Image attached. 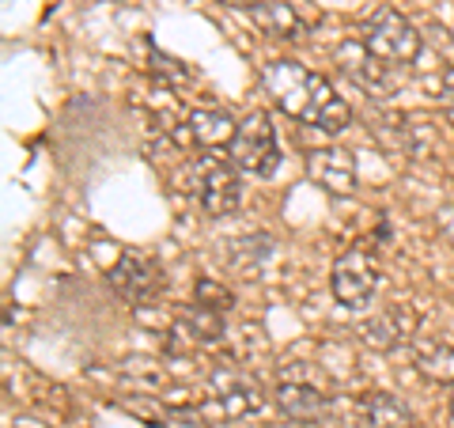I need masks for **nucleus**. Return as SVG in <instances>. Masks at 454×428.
Instances as JSON below:
<instances>
[{
    "label": "nucleus",
    "instance_id": "obj_11",
    "mask_svg": "<svg viewBox=\"0 0 454 428\" xmlns=\"http://www.w3.org/2000/svg\"><path fill=\"white\" fill-rule=\"evenodd\" d=\"M337 61L348 73L352 83H360L372 95H387L390 91V65L364 46V42H340L337 46Z\"/></svg>",
    "mask_w": 454,
    "mask_h": 428
},
{
    "label": "nucleus",
    "instance_id": "obj_8",
    "mask_svg": "<svg viewBox=\"0 0 454 428\" xmlns=\"http://www.w3.org/2000/svg\"><path fill=\"white\" fill-rule=\"evenodd\" d=\"M212 394H216L220 409L227 413V417H250V413H258L265 406V387L262 379L247 372V368H212Z\"/></svg>",
    "mask_w": 454,
    "mask_h": 428
},
{
    "label": "nucleus",
    "instance_id": "obj_7",
    "mask_svg": "<svg viewBox=\"0 0 454 428\" xmlns=\"http://www.w3.org/2000/svg\"><path fill=\"white\" fill-rule=\"evenodd\" d=\"M106 277H110V289L133 307H145L152 299H160V292H163V269L155 266L148 254L125 250Z\"/></svg>",
    "mask_w": 454,
    "mask_h": 428
},
{
    "label": "nucleus",
    "instance_id": "obj_19",
    "mask_svg": "<svg viewBox=\"0 0 454 428\" xmlns=\"http://www.w3.org/2000/svg\"><path fill=\"white\" fill-rule=\"evenodd\" d=\"M125 413H129V417H137V421H145L148 428H160L163 424V409L167 406H160L155 402V398H145V394H133V398H121L118 402Z\"/></svg>",
    "mask_w": 454,
    "mask_h": 428
},
{
    "label": "nucleus",
    "instance_id": "obj_3",
    "mask_svg": "<svg viewBox=\"0 0 454 428\" xmlns=\"http://www.w3.org/2000/svg\"><path fill=\"white\" fill-rule=\"evenodd\" d=\"M231 163L258 178H269L280 167L277 133H273V122H269L265 110H250L243 118V125H239V133L231 140Z\"/></svg>",
    "mask_w": 454,
    "mask_h": 428
},
{
    "label": "nucleus",
    "instance_id": "obj_2",
    "mask_svg": "<svg viewBox=\"0 0 454 428\" xmlns=\"http://www.w3.org/2000/svg\"><path fill=\"white\" fill-rule=\"evenodd\" d=\"M360 42L387 65H413L420 57V31L394 8H375L364 20Z\"/></svg>",
    "mask_w": 454,
    "mask_h": 428
},
{
    "label": "nucleus",
    "instance_id": "obj_1",
    "mask_svg": "<svg viewBox=\"0 0 454 428\" xmlns=\"http://www.w3.org/2000/svg\"><path fill=\"white\" fill-rule=\"evenodd\" d=\"M262 88H265L269 99H273V107H280L288 118L303 122V125H315V130L330 133V137L348 130V122H352L348 103L330 88V80L310 73V68H303L300 61L265 65Z\"/></svg>",
    "mask_w": 454,
    "mask_h": 428
},
{
    "label": "nucleus",
    "instance_id": "obj_17",
    "mask_svg": "<svg viewBox=\"0 0 454 428\" xmlns=\"http://www.w3.org/2000/svg\"><path fill=\"white\" fill-rule=\"evenodd\" d=\"M182 334H186L190 341H197V345H212V341H220L223 337V322L216 311H205V307H190V311H182Z\"/></svg>",
    "mask_w": 454,
    "mask_h": 428
},
{
    "label": "nucleus",
    "instance_id": "obj_9",
    "mask_svg": "<svg viewBox=\"0 0 454 428\" xmlns=\"http://www.w3.org/2000/svg\"><path fill=\"white\" fill-rule=\"evenodd\" d=\"M356 334L364 337L367 349L394 353L397 345L413 341V334H417V311L409 304H390V307H382L375 319H364L356 326Z\"/></svg>",
    "mask_w": 454,
    "mask_h": 428
},
{
    "label": "nucleus",
    "instance_id": "obj_12",
    "mask_svg": "<svg viewBox=\"0 0 454 428\" xmlns=\"http://www.w3.org/2000/svg\"><path fill=\"white\" fill-rule=\"evenodd\" d=\"M186 133L197 148H205V152H216V148H231V140L239 133V125L235 118L227 110H193L190 118H186Z\"/></svg>",
    "mask_w": 454,
    "mask_h": 428
},
{
    "label": "nucleus",
    "instance_id": "obj_4",
    "mask_svg": "<svg viewBox=\"0 0 454 428\" xmlns=\"http://www.w3.org/2000/svg\"><path fill=\"white\" fill-rule=\"evenodd\" d=\"M197 202L212 220L231 217L243 202V182H239V167L220 155H197Z\"/></svg>",
    "mask_w": 454,
    "mask_h": 428
},
{
    "label": "nucleus",
    "instance_id": "obj_14",
    "mask_svg": "<svg viewBox=\"0 0 454 428\" xmlns=\"http://www.w3.org/2000/svg\"><path fill=\"white\" fill-rule=\"evenodd\" d=\"M409 353H413V368L424 379L454 387V345L435 341V337H413L409 341Z\"/></svg>",
    "mask_w": 454,
    "mask_h": 428
},
{
    "label": "nucleus",
    "instance_id": "obj_16",
    "mask_svg": "<svg viewBox=\"0 0 454 428\" xmlns=\"http://www.w3.org/2000/svg\"><path fill=\"white\" fill-rule=\"evenodd\" d=\"M273 254V239L269 235H239L235 242H227V266L239 269V273H254L258 266H265V258Z\"/></svg>",
    "mask_w": 454,
    "mask_h": 428
},
{
    "label": "nucleus",
    "instance_id": "obj_15",
    "mask_svg": "<svg viewBox=\"0 0 454 428\" xmlns=\"http://www.w3.org/2000/svg\"><path fill=\"white\" fill-rule=\"evenodd\" d=\"M250 20H254V27H258V31L273 35V38H288V42H295V38H303V35H307L303 20L295 16V8H292V4H284V0H262L258 8H250Z\"/></svg>",
    "mask_w": 454,
    "mask_h": 428
},
{
    "label": "nucleus",
    "instance_id": "obj_21",
    "mask_svg": "<svg viewBox=\"0 0 454 428\" xmlns=\"http://www.w3.org/2000/svg\"><path fill=\"white\" fill-rule=\"evenodd\" d=\"M439 103H443V118L447 125L454 130V65L443 68V76H439Z\"/></svg>",
    "mask_w": 454,
    "mask_h": 428
},
{
    "label": "nucleus",
    "instance_id": "obj_18",
    "mask_svg": "<svg viewBox=\"0 0 454 428\" xmlns=\"http://www.w3.org/2000/svg\"><path fill=\"white\" fill-rule=\"evenodd\" d=\"M193 299H197V307H205V311H216V315H227V311L235 307V296H231V289H227V284H220L216 277H205V281H197Z\"/></svg>",
    "mask_w": 454,
    "mask_h": 428
},
{
    "label": "nucleus",
    "instance_id": "obj_13",
    "mask_svg": "<svg viewBox=\"0 0 454 428\" xmlns=\"http://www.w3.org/2000/svg\"><path fill=\"white\" fill-rule=\"evenodd\" d=\"M356 417H360V428H413V413L390 391L364 394L356 406Z\"/></svg>",
    "mask_w": 454,
    "mask_h": 428
},
{
    "label": "nucleus",
    "instance_id": "obj_20",
    "mask_svg": "<svg viewBox=\"0 0 454 428\" xmlns=\"http://www.w3.org/2000/svg\"><path fill=\"white\" fill-rule=\"evenodd\" d=\"M160 428H208V421L190 406H167Z\"/></svg>",
    "mask_w": 454,
    "mask_h": 428
},
{
    "label": "nucleus",
    "instance_id": "obj_5",
    "mask_svg": "<svg viewBox=\"0 0 454 428\" xmlns=\"http://www.w3.org/2000/svg\"><path fill=\"white\" fill-rule=\"evenodd\" d=\"M330 289H333V299L340 307L348 311H360L375 299L379 292V269L372 262L367 250H345L337 254L333 262V273H330Z\"/></svg>",
    "mask_w": 454,
    "mask_h": 428
},
{
    "label": "nucleus",
    "instance_id": "obj_6",
    "mask_svg": "<svg viewBox=\"0 0 454 428\" xmlns=\"http://www.w3.org/2000/svg\"><path fill=\"white\" fill-rule=\"evenodd\" d=\"M273 406H277L288 421H300V424H307V428H337L333 402L325 398V391L315 387V383L300 379V376L277 383Z\"/></svg>",
    "mask_w": 454,
    "mask_h": 428
},
{
    "label": "nucleus",
    "instance_id": "obj_24",
    "mask_svg": "<svg viewBox=\"0 0 454 428\" xmlns=\"http://www.w3.org/2000/svg\"><path fill=\"white\" fill-rule=\"evenodd\" d=\"M450 417H454V391H450Z\"/></svg>",
    "mask_w": 454,
    "mask_h": 428
},
{
    "label": "nucleus",
    "instance_id": "obj_22",
    "mask_svg": "<svg viewBox=\"0 0 454 428\" xmlns=\"http://www.w3.org/2000/svg\"><path fill=\"white\" fill-rule=\"evenodd\" d=\"M8 428H46V424L35 421V417H16V421H8Z\"/></svg>",
    "mask_w": 454,
    "mask_h": 428
},
{
    "label": "nucleus",
    "instance_id": "obj_23",
    "mask_svg": "<svg viewBox=\"0 0 454 428\" xmlns=\"http://www.w3.org/2000/svg\"><path fill=\"white\" fill-rule=\"evenodd\" d=\"M223 4H231V8H258L262 0H223Z\"/></svg>",
    "mask_w": 454,
    "mask_h": 428
},
{
    "label": "nucleus",
    "instance_id": "obj_10",
    "mask_svg": "<svg viewBox=\"0 0 454 428\" xmlns=\"http://www.w3.org/2000/svg\"><path fill=\"white\" fill-rule=\"evenodd\" d=\"M307 175L333 197H345L356 190V160L345 148H333V145L307 152Z\"/></svg>",
    "mask_w": 454,
    "mask_h": 428
}]
</instances>
